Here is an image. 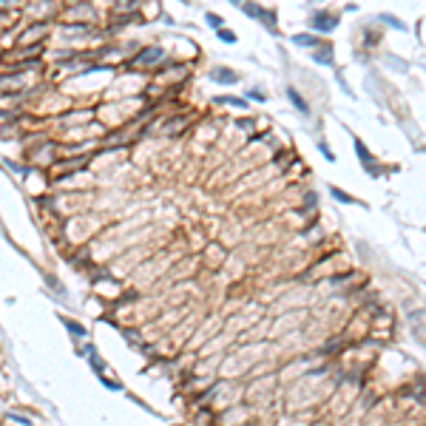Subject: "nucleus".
Returning a JSON list of instances; mask_svg holds the SVG:
<instances>
[{"label": "nucleus", "mask_w": 426, "mask_h": 426, "mask_svg": "<svg viewBox=\"0 0 426 426\" xmlns=\"http://www.w3.org/2000/svg\"><path fill=\"white\" fill-rule=\"evenodd\" d=\"M162 60H165V52H162L159 46H148V49H142V52L131 60V66H137V69H151V66H159Z\"/></svg>", "instance_id": "f257e3e1"}, {"label": "nucleus", "mask_w": 426, "mask_h": 426, "mask_svg": "<svg viewBox=\"0 0 426 426\" xmlns=\"http://www.w3.org/2000/svg\"><path fill=\"white\" fill-rule=\"evenodd\" d=\"M49 29H52V23L49 20H37V23H32V26L23 32V37H20V46H37L40 40H43V35H49Z\"/></svg>", "instance_id": "f03ea898"}, {"label": "nucleus", "mask_w": 426, "mask_h": 426, "mask_svg": "<svg viewBox=\"0 0 426 426\" xmlns=\"http://www.w3.org/2000/svg\"><path fill=\"white\" fill-rule=\"evenodd\" d=\"M242 9H244V15H250V18L261 20L267 29H276L278 20H276V15H273L270 9H261V6H256V3H244V0H242Z\"/></svg>", "instance_id": "7ed1b4c3"}, {"label": "nucleus", "mask_w": 426, "mask_h": 426, "mask_svg": "<svg viewBox=\"0 0 426 426\" xmlns=\"http://www.w3.org/2000/svg\"><path fill=\"white\" fill-rule=\"evenodd\" d=\"M310 23H313V29H318V32H332V29L338 26V18L330 15V12H315L313 18H310Z\"/></svg>", "instance_id": "20e7f679"}, {"label": "nucleus", "mask_w": 426, "mask_h": 426, "mask_svg": "<svg viewBox=\"0 0 426 426\" xmlns=\"http://www.w3.org/2000/svg\"><path fill=\"white\" fill-rule=\"evenodd\" d=\"M210 80H213V83H222V86H233L239 77H236V71L225 69V66H213V69H210Z\"/></svg>", "instance_id": "39448f33"}, {"label": "nucleus", "mask_w": 426, "mask_h": 426, "mask_svg": "<svg viewBox=\"0 0 426 426\" xmlns=\"http://www.w3.org/2000/svg\"><path fill=\"white\" fill-rule=\"evenodd\" d=\"M287 97H290V103L296 105L298 111L304 114V117H307V114H310V105H307V100H304V97H301V94H298L296 88H287Z\"/></svg>", "instance_id": "423d86ee"}, {"label": "nucleus", "mask_w": 426, "mask_h": 426, "mask_svg": "<svg viewBox=\"0 0 426 426\" xmlns=\"http://www.w3.org/2000/svg\"><path fill=\"white\" fill-rule=\"evenodd\" d=\"M293 43H296V46H307V49H318L321 40L313 37V35H293Z\"/></svg>", "instance_id": "0eeeda50"}, {"label": "nucleus", "mask_w": 426, "mask_h": 426, "mask_svg": "<svg viewBox=\"0 0 426 426\" xmlns=\"http://www.w3.org/2000/svg\"><path fill=\"white\" fill-rule=\"evenodd\" d=\"M213 103H216V105H227V108H247V103H244L242 97H216Z\"/></svg>", "instance_id": "6e6552de"}, {"label": "nucleus", "mask_w": 426, "mask_h": 426, "mask_svg": "<svg viewBox=\"0 0 426 426\" xmlns=\"http://www.w3.org/2000/svg\"><path fill=\"white\" fill-rule=\"evenodd\" d=\"M315 63H318V66H332V49L330 46H318V52H315Z\"/></svg>", "instance_id": "1a4fd4ad"}, {"label": "nucleus", "mask_w": 426, "mask_h": 426, "mask_svg": "<svg viewBox=\"0 0 426 426\" xmlns=\"http://www.w3.org/2000/svg\"><path fill=\"white\" fill-rule=\"evenodd\" d=\"M381 20H383V23H389V26H395L398 32H403V29H406V26H403V23H400L398 18H392V15H381Z\"/></svg>", "instance_id": "9d476101"}, {"label": "nucleus", "mask_w": 426, "mask_h": 426, "mask_svg": "<svg viewBox=\"0 0 426 426\" xmlns=\"http://www.w3.org/2000/svg\"><path fill=\"white\" fill-rule=\"evenodd\" d=\"M219 40H222V43H236V35L230 29H219Z\"/></svg>", "instance_id": "9b49d317"}, {"label": "nucleus", "mask_w": 426, "mask_h": 426, "mask_svg": "<svg viewBox=\"0 0 426 426\" xmlns=\"http://www.w3.org/2000/svg\"><path fill=\"white\" fill-rule=\"evenodd\" d=\"M330 193H332V196H335V199H338V202H347V205H349V202H355V199H352V196H349V193L338 191V188H330Z\"/></svg>", "instance_id": "f8f14e48"}, {"label": "nucleus", "mask_w": 426, "mask_h": 426, "mask_svg": "<svg viewBox=\"0 0 426 426\" xmlns=\"http://www.w3.org/2000/svg\"><path fill=\"white\" fill-rule=\"evenodd\" d=\"M69 324V330L74 332V335H80V338H83V335H86V330H83V327H80V324H74V321H66Z\"/></svg>", "instance_id": "ddd939ff"}, {"label": "nucleus", "mask_w": 426, "mask_h": 426, "mask_svg": "<svg viewBox=\"0 0 426 426\" xmlns=\"http://www.w3.org/2000/svg\"><path fill=\"white\" fill-rule=\"evenodd\" d=\"M208 26H213V29H222V18H219V15H208Z\"/></svg>", "instance_id": "4468645a"}, {"label": "nucleus", "mask_w": 426, "mask_h": 426, "mask_svg": "<svg viewBox=\"0 0 426 426\" xmlns=\"http://www.w3.org/2000/svg\"><path fill=\"white\" fill-rule=\"evenodd\" d=\"M250 97H253V100H259V103H264V94H261V91H256V88L250 91Z\"/></svg>", "instance_id": "2eb2a0df"}, {"label": "nucleus", "mask_w": 426, "mask_h": 426, "mask_svg": "<svg viewBox=\"0 0 426 426\" xmlns=\"http://www.w3.org/2000/svg\"><path fill=\"white\" fill-rule=\"evenodd\" d=\"M239 125H242L244 131H250V128H253V120H242V122H239Z\"/></svg>", "instance_id": "dca6fc26"}, {"label": "nucleus", "mask_w": 426, "mask_h": 426, "mask_svg": "<svg viewBox=\"0 0 426 426\" xmlns=\"http://www.w3.org/2000/svg\"><path fill=\"white\" fill-rule=\"evenodd\" d=\"M230 3H236V6H242V0H230Z\"/></svg>", "instance_id": "f3484780"}]
</instances>
